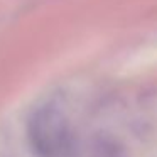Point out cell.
<instances>
[{
	"label": "cell",
	"mask_w": 157,
	"mask_h": 157,
	"mask_svg": "<svg viewBox=\"0 0 157 157\" xmlns=\"http://www.w3.org/2000/svg\"><path fill=\"white\" fill-rule=\"evenodd\" d=\"M27 139L37 157H76L78 142L66 113L54 103L32 112L27 122Z\"/></svg>",
	"instance_id": "cell-1"
}]
</instances>
